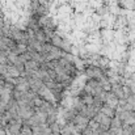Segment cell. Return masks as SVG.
I'll use <instances>...</instances> for the list:
<instances>
[{
    "instance_id": "6da1fadb",
    "label": "cell",
    "mask_w": 135,
    "mask_h": 135,
    "mask_svg": "<svg viewBox=\"0 0 135 135\" xmlns=\"http://www.w3.org/2000/svg\"><path fill=\"white\" fill-rule=\"evenodd\" d=\"M100 112H101L102 114L108 115L109 118L115 117V109H114V108H110V106H108V105H104V106L100 109Z\"/></svg>"
},
{
    "instance_id": "7a4b0ae2",
    "label": "cell",
    "mask_w": 135,
    "mask_h": 135,
    "mask_svg": "<svg viewBox=\"0 0 135 135\" xmlns=\"http://www.w3.org/2000/svg\"><path fill=\"white\" fill-rule=\"evenodd\" d=\"M121 126H122V121L118 117H113L110 122V129H121Z\"/></svg>"
}]
</instances>
